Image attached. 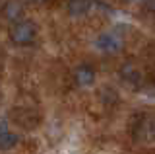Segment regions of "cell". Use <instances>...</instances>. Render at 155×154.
<instances>
[{
	"label": "cell",
	"instance_id": "obj_8",
	"mask_svg": "<svg viewBox=\"0 0 155 154\" xmlns=\"http://www.w3.org/2000/svg\"><path fill=\"white\" fill-rule=\"evenodd\" d=\"M143 10L155 14V0H143Z\"/></svg>",
	"mask_w": 155,
	"mask_h": 154
},
{
	"label": "cell",
	"instance_id": "obj_9",
	"mask_svg": "<svg viewBox=\"0 0 155 154\" xmlns=\"http://www.w3.org/2000/svg\"><path fill=\"white\" fill-rule=\"evenodd\" d=\"M27 2H31V4H43V2H47V0H27Z\"/></svg>",
	"mask_w": 155,
	"mask_h": 154
},
{
	"label": "cell",
	"instance_id": "obj_4",
	"mask_svg": "<svg viewBox=\"0 0 155 154\" xmlns=\"http://www.w3.org/2000/svg\"><path fill=\"white\" fill-rule=\"evenodd\" d=\"M19 135H16L10 129L6 119H0V150H12L14 146H18Z\"/></svg>",
	"mask_w": 155,
	"mask_h": 154
},
{
	"label": "cell",
	"instance_id": "obj_5",
	"mask_svg": "<svg viewBox=\"0 0 155 154\" xmlns=\"http://www.w3.org/2000/svg\"><path fill=\"white\" fill-rule=\"evenodd\" d=\"M23 14H25V10H23V4L18 2V0H8V2L2 6V16L6 18L10 23L21 22L23 20Z\"/></svg>",
	"mask_w": 155,
	"mask_h": 154
},
{
	"label": "cell",
	"instance_id": "obj_6",
	"mask_svg": "<svg viewBox=\"0 0 155 154\" xmlns=\"http://www.w3.org/2000/svg\"><path fill=\"white\" fill-rule=\"evenodd\" d=\"M68 14L74 18H81L91 10V0H68Z\"/></svg>",
	"mask_w": 155,
	"mask_h": 154
},
{
	"label": "cell",
	"instance_id": "obj_2",
	"mask_svg": "<svg viewBox=\"0 0 155 154\" xmlns=\"http://www.w3.org/2000/svg\"><path fill=\"white\" fill-rule=\"evenodd\" d=\"M95 49L105 53V55H113V53H118L120 49H122V37L116 35V33L113 31H105V33H99L95 39Z\"/></svg>",
	"mask_w": 155,
	"mask_h": 154
},
{
	"label": "cell",
	"instance_id": "obj_11",
	"mask_svg": "<svg viewBox=\"0 0 155 154\" xmlns=\"http://www.w3.org/2000/svg\"><path fill=\"white\" fill-rule=\"evenodd\" d=\"M0 100H2V96H0Z\"/></svg>",
	"mask_w": 155,
	"mask_h": 154
},
{
	"label": "cell",
	"instance_id": "obj_1",
	"mask_svg": "<svg viewBox=\"0 0 155 154\" xmlns=\"http://www.w3.org/2000/svg\"><path fill=\"white\" fill-rule=\"evenodd\" d=\"M10 39L18 47H29L37 39V26L29 20H21L18 23H12L10 27Z\"/></svg>",
	"mask_w": 155,
	"mask_h": 154
},
{
	"label": "cell",
	"instance_id": "obj_7",
	"mask_svg": "<svg viewBox=\"0 0 155 154\" xmlns=\"http://www.w3.org/2000/svg\"><path fill=\"white\" fill-rule=\"evenodd\" d=\"M120 76H122V80L128 82V84H140V80H142V72L136 68L134 65H124L122 68H120Z\"/></svg>",
	"mask_w": 155,
	"mask_h": 154
},
{
	"label": "cell",
	"instance_id": "obj_3",
	"mask_svg": "<svg viewBox=\"0 0 155 154\" xmlns=\"http://www.w3.org/2000/svg\"><path fill=\"white\" fill-rule=\"evenodd\" d=\"M72 76H74V82L76 86H80V88H89V86H93L95 82V68L91 65H78L74 72H72Z\"/></svg>",
	"mask_w": 155,
	"mask_h": 154
},
{
	"label": "cell",
	"instance_id": "obj_10",
	"mask_svg": "<svg viewBox=\"0 0 155 154\" xmlns=\"http://www.w3.org/2000/svg\"><path fill=\"white\" fill-rule=\"evenodd\" d=\"M124 2H138V0H124Z\"/></svg>",
	"mask_w": 155,
	"mask_h": 154
}]
</instances>
